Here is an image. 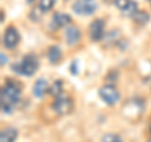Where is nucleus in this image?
<instances>
[{"label":"nucleus","mask_w":151,"mask_h":142,"mask_svg":"<svg viewBox=\"0 0 151 142\" xmlns=\"http://www.w3.org/2000/svg\"><path fill=\"white\" fill-rule=\"evenodd\" d=\"M132 18H134V20L137 23V24H141V25L147 24L149 20H150V15L146 11H144V10H139Z\"/></svg>","instance_id":"nucleus-14"},{"label":"nucleus","mask_w":151,"mask_h":142,"mask_svg":"<svg viewBox=\"0 0 151 142\" xmlns=\"http://www.w3.org/2000/svg\"><path fill=\"white\" fill-rule=\"evenodd\" d=\"M49 93L52 94V96H54V97H58V96H60V94H63L62 82H60V80H57V82H54L53 86H52L50 89H49Z\"/></svg>","instance_id":"nucleus-15"},{"label":"nucleus","mask_w":151,"mask_h":142,"mask_svg":"<svg viewBox=\"0 0 151 142\" xmlns=\"http://www.w3.org/2000/svg\"><path fill=\"white\" fill-rule=\"evenodd\" d=\"M64 37L68 45H76L81 40V32L77 27H67L64 32Z\"/></svg>","instance_id":"nucleus-9"},{"label":"nucleus","mask_w":151,"mask_h":142,"mask_svg":"<svg viewBox=\"0 0 151 142\" xmlns=\"http://www.w3.org/2000/svg\"><path fill=\"white\" fill-rule=\"evenodd\" d=\"M60 58H62V52H60V49L58 48V47H50L49 50H48V59H49V62L52 64H55V63H58Z\"/></svg>","instance_id":"nucleus-13"},{"label":"nucleus","mask_w":151,"mask_h":142,"mask_svg":"<svg viewBox=\"0 0 151 142\" xmlns=\"http://www.w3.org/2000/svg\"><path fill=\"white\" fill-rule=\"evenodd\" d=\"M98 94H100L102 101L108 106H113L120 101V92L117 91L115 86H111V84H106V86L101 87Z\"/></svg>","instance_id":"nucleus-4"},{"label":"nucleus","mask_w":151,"mask_h":142,"mask_svg":"<svg viewBox=\"0 0 151 142\" xmlns=\"http://www.w3.org/2000/svg\"><path fill=\"white\" fill-rule=\"evenodd\" d=\"M147 1H149V3H150V4H151V0H147Z\"/></svg>","instance_id":"nucleus-20"},{"label":"nucleus","mask_w":151,"mask_h":142,"mask_svg":"<svg viewBox=\"0 0 151 142\" xmlns=\"http://www.w3.org/2000/svg\"><path fill=\"white\" fill-rule=\"evenodd\" d=\"M115 5L126 16H134L137 13V3L134 0H115Z\"/></svg>","instance_id":"nucleus-7"},{"label":"nucleus","mask_w":151,"mask_h":142,"mask_svg":"<svg viewBox=\"0 0 151 142\" xmlns=\"http://www.w3.org/2000/svg\"><path fill=\"white\" fill-rule=\"evenodd\" d=\"M18 138V130L14 127H6L0 133V142H15Z\"/></svg>","instance_id":"nucleus-12"},{"label":"nucleus","mask_w":151,"mask_h":142,"mask_svg":"<svg viewBox=\"0 0 151 142\" xmlns=\"http://www.w3.org/2000/svg\"><path fill=\"white\" fill-rule=\"evenodd\" d=\"M150 135H151V125H150Z\"/></svg>","instance_id":"nucleus-19"},{"label":"nucleus","mask_w":151,"mask_h":142,"mask_svg":"<svg viewBox=\"0 0 151 142\" xmlns=\"http://www.w3.org/2000/svg\"><path fill=\"white\" fill-rule=\"evenodd\" d=\"M53 110L58 113L59 116H65L72 112L73 110V101L65 94H60V96L55 97L53 102Z\"/></svg>","instance_id":"nucleus-5"},{"label":"nucleus","mask_w":151,"mask_h":142,"mask_svg":"<svg viewBox=\"0 0 151 142\" xmlns=\"http://www.w3.org/2000/svg\"><path fill=\"white\" fill-rule=\"evenodd\" d=\"M57 0H39V9L42 11H49L54 6Z\"/></svg>","instance_id":"nucleus-16"},{"label":"nucleus","mask_w":151,"mask_h":142,"mask_svg":"<svg viewBox=\"0 0 151 142\" xmlns=\"http://www.w3.org/2000/svg\"><path fill=\"white\" fill-rule=\"evenodd\" d=\"M0 55H1V65H4V64H5V63H6V60H8V58H6V55H4V53H1V54H0Z\"/></svg>","instance_id":"nucleus-18"},{"label":"nucleus","mask_w":151,"mask_h":142,"mask_svg":"<svg viewBox=\"0 0 151 142\" xmlns=\"http://www.w3.org/2000/svg\"><path fill=\"white\" fill-rule=\"evenodd\" d=\"M22 96V88L15 82H8L1 89V111L3 113H12L13 110L15 108L17 103L19 102Z\"/></svg>","instance_id":"nucleus-1"},{"label":"nucleus","mask_w":151,"mask_h":142,"mask_svg":"<svg viewBox=\"0 0 151 142\" xmlns=\"http://www.w3.org/2000/svg\"><path fill=\"white\" fill-rule=\"evenodd\" d=\"M101 142H122V138L120 137V135L116 133H106L102 136Z\"/></svg>","instance_id":"nucleus-17"},{"label":"nucleus","mask_w":151,"mask_h":142,"mask_svg":"<svg viewBox=\"0 0 151 142\" xmlns=\"http://www.w3.org/2000/svg\"><path fill=\"white\" fill-rule=\"evenodd\" d=\"M38 67H39V62L38 58L34 54H28L25 57H23V59L20 62H18L15 64L12 65V69L15 73L20 75H25V77H32L33 74L37 72Z\"/></svg>","instance_id":"nucleus-2"},{"label":"nucleus","mask_w":151,"mask_h":142,"mask_svg":"<svg viewBox=\"0 0 151 142\" xmlns=\"http://www.w3.org/2000/svg\"><path fill=\"white\" fill-rule=\"evenodd\" d=\"M105 35V22L102 19H96L89 25V38L92 42H100Z\"/></svg>","instance_id":"nucleus-6"},{"label":"nucleus","mask_w":151,"mask_h":142,"mask_svg":"<svg viewBox=\"0 0 151 142\" xmlns=\"http://www.w3.org/2000/svg\"><path fill=\"white\" fill-rule=\"evenodd\" d=\"M47 89H48V82L44 78H39L37 79V82L33 86V94L37 98H42L45 94Z\"/></svg>","instance_id":"nucleus-11"},{"label":"nucleus","mask_w":151,"mask_h":142,"mask_svg":"<svg viewBox=\"0 0 151 142\" xmlns=\"http://www.w3.org/2000/svg\"><path fill=\"white\" fill-rule=\"evenodd\" d=\"M70 22H72V19H70V16L68 15V14L58 13L53 16V20H52V28H53V29H58V28L68 25Z\"/></svg>","instance_id":"nucleus-10"},{"label":"nucleus","mask_w":151,"mask_h":142,"mask_svg":"<svg viewBox=\"0 0 151 142\" xmlns=\"http://www.w3.org/2000/svg\"><path fill=\"white\" fill-rule=\"evenodd\" d=\"M72 9L76 14L83 16H88L96 11L97 1L96 0H76L72 5Z\"/></svg>","instance_id":"nucleus-3"},{"label":"nucleus","mask_w":151,"mask_h":142,"mask_svg":"<svg viewBox=\"0 0 151 142\" xmlns=\"http://www.w3.org/2000/svg\"><path fill=\"white\" fill-rule=\"evenodd\" d=\"M149 142H151V140H150V141H149Z\"/></svg>","instance_id":"nucleus-21"},{"label":"nucleus","mask_w":151,"mask_h":142,"mask_svg":"<svg viewBox=\"0 0 151 142\" xmlns=\"http://www.w3.org/2000/svg\"><path fill=\"white\" fill-rule=\"evenodd\" d=\"M19 39H20V37H19L17 28L8 27V29L5 30V34H4V39H3L5 48H8V49L15 48L19 43Z\"/></svg>","instance_id":"nucleus-8"}]
</instances>
